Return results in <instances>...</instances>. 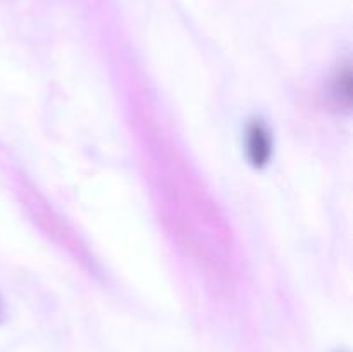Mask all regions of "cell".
<instances>
[{
  "mask_svg": "<svg viewBox=\"0 0 353 352\" xmlns=\"http://www.w3.org/2000/svg\"><path fill=\"white\" fill-rule=\"evenodd\" d=\"M247 157L254 168H264L272 154V140L269 130L261 119H254L247 128L245 135Z\"/></svg>",
  "mask_w": 353,
  "mask_h": 352,
  "instance_id": "cell-1",
  "label": "cell"
},
{
  "mask_svg": "<svg viewBox=\"0 0 353 352\" xmlns=\"http://www.w3.org/2000/svg\"><path fill=\"white\" fill-rule=\"evenodd\" d=\"M333 95L336 97V100L340 104L350 106V102H352V72H350V68H345L343 71H340V75L334 78Z\"/></svg>",
  "mask_w": 353,
  "mask_h": 352,
  "instance_id": "cell-2",
  "label": "cell"
}]
</instances>
